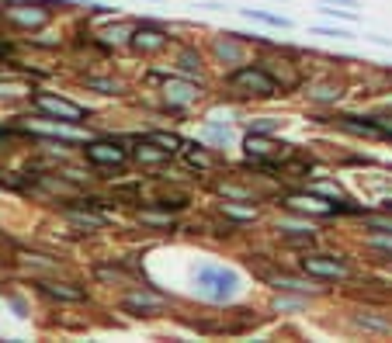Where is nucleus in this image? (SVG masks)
<instances>
[{
  "instance_id": "nucleus-1",
  "label": "nucleus",
  "mask_w": 392,
  "mask_h": 343,
  "mask_svg": "<svg viewBox=\"0 0 392 343\" xmlns=\"http://www.w3.org/2000/svg\"><path fill=\"white\" fill-rule=\"evenodd\" d=\"M195 284H198V292L212 302H230L236 292H240V277L226 267H198L195 274Z\"/></svg>"
},
{
  "instance_id": "nucleus-2",
  "label": "nucleus",
  "mask_w": 392,
  "mask_h": 343,
  "mask_svg": "<svg viewBox=\"0 0 392 343\" xmlns=\"http://www.w3.org/2000/svg\"><path fill=\"white\" fill-rule=\"evenodd\" d=\"M32 104L45 114L49 122H70V125L84 122V107L73 104V101H66V97H56V94L35 90V94H32Z\"/></svg>"
},
{
  "instance_id": "nucleus-3",
  "label": "nucleus",
  "mask_w": 392,
  "mask_h": 343,
  "mask_svg": "<svg viewBox=\"0 0 392 343\" xmlns=\"http://www.w3.org/2000/svg\"><path fill=\"white\" fill-rule=\"evenodd\" d=\"M230 84L233 87H240V90H250V94H257V97H271V94H278V80L271 77V73H264V70H236L233 77H230Z\"/></svg>"
},
{
  "instance_id": "nucleus-4",
  "label": "nucleus",
  "mask_w": 392,
  "mask_h": 343,
  "mask_svg": "<svg viewBox=\"0 0 392 343\" xmlns=\"http://www.w3.org/2000/svg\"><path fill=\"white\" fill-rule=\"evenodd\" d=\"M163 94H167V101H171L174 107H184V104H191V101L201 97V90L191 80H181V77H167L163 80Z\"/></svg>"
},
{
  "instance_id": "nucleus-5",
  "label": "nucleus",
  "mask_w": 392,
  "mask_h": 343,
  "mask_svg": "<svg viewBox=\"0 0 392 343\" xmlns=\"http://www.w3.org/2000/svg\"><path fill=\"white\" fill-rule=\"evenodd\" d=\"M84 153H87V160L97 163V166H122V163H125V149L115 146V142H87Z\"/></svg>"
},
{
  "instance_id": "nucleus-6",
  "label": "nucleus",
  "mask_w": 392,
  "mask_h": 343,
  "mask_svg": "<svg viewBox=\"0 0 392 343\" xmlns=\"http://www.w3.org/2000/svg\"><path fill=\"white\" fill-rule=\"evenodd\" d=\"M4 18L18 28H42L49 21L45 8H4Z\"/></svg>"
},
{
  "instance_id": "nucleus-7",
  "label": "nucleus",
  "mask_w": 392,
  "mask_h": 343,
  "mask_svg": "<svg viewBox=\"0 0 392 343\" xmlns=\"http://www.w3.org/2000/svg\"><path fill=\"white\" fill-rule=\"evenodd\" d=\"M302 270H309V274H316V277H347V267H344L341 260H326V257H319V253L302 257Z\"/></svg>"
},
{
  "instance_id": "nucleus-8",
  "label": "nucleus",
  "mask_w": 392,
  "mask_h": 343,
  "mask_svg": "<svg viewBox=\"0 0 392 343\" xmlns=\"http://www.w3.org/2000/svg\"><path fill=\"white\" fill-rule=\"evenodd\" d=\"M132 49L136 52H156V49H163L167 45V35H163V28H153V25H143V28H136L132 31Z\"/></svg>"
},
{
  "instance_id": "nucleus-9",
  "label": "nucleus",
  "mask_w": 392,
  "mask_h": 343,
  "mask_svg": "<svg viewBox=\"0 0 392 343\" xmlns=\"http://www.w3.org/2000/svg\"><path fill=\"white\" fill-rule=\"evenodd\" d=\"M285 205H289V208H295V212H313V215H333V205H330V201H319V198H313V194H295V198H289Z\"/></svg>"
},
{
  "instance_id": "nucleus-10",
  "label": "nucleus",
  "mask_w": 392,
  "mask_h": 343,
  "mask_svg": "<svg viewBox=\"0 0 392 343\" xmlns=\"http://www.w3.org/2000/svg\"><path fill=\"white\" fill-rule=\"evenodd\" d=\"M212 49H215V55H219L222 63H243V55H247V52H243V45H240L233 35L215 38V45H212Z\"/></svg>"
},
{
  "instance_id": "nucleus-11",
  "label": "nucleus",
  "mask_w": 392,
  "mask_h": 343,
  "mask_svg": "<svg viewBox=\"0 0 392 343\" xmlns=\"http://www.w3.org/2000/svg\"><path fill=\"white\" fill-rule=\"evenodd\" d=\"M42 292H45L49 298H60V302H84V292H80V288H70V284H52V281H45Z\"/></svg>"
},
{
  "instance_id": "nucleus-12",
  "label": "nucleus",
  "mask_w": 392,
  "mask_h": 343,
  "mask_svg": "<svg viewBox=\"0 0 392 343\" xmlns=\"http://www.w3.org/2000/svg\"><path fill=\"white\" fill-rule=\"evenodd\" d=\"M247 153H250L254 160L267 163L264 156H271V153H274V142H271V139H260L257 132H250V136H247Z\"/></svg>"
},
{
  "instance_id": "nucleus-13",
  "label": "nucleus",
  "mask_w": 392,
  "mask_h": 343,
  "mask_svg": "<svg viewBox=\"0 0 392 343\" xmlns=\"http://www.w3.org/2000/svg\"><path fill=\"white\" fill-rule=\"evenodd\" d=\"M201 136H205L208 142H215V146H230V142H233V129H230V125H215V122H208V125L201 129Z\"/></svg>"
},
{
  "instance_id": "nucleus-14",
  "label": "nucleus",
  "mask_w": 392,
  "mask_h": 343,
  "mask_svg": "<svg viewBox=\"0 0 392 343\" xmlns=\"http://www.w3.org/2000/svg\"><path fill=\"white\" fill-rule=\"evenodd\" d=\"M240 14H243V18H250V21H264V25H274V28H292V21H289V18H278V14H267V11H254V8H243Z\"/></svg>"
},
{
  "instance_id": "nucleus-15",
  "label": "nucleus",
  "mask_w": 392,
  "mask_h": 343,
  "mask_svg": "<svg viewBox=\"0 0 392 343\" xmlns=\"http://www.w3.org/2000/svg\"><path fill=\"white\" fill-rule=\"evenodd\" d=\"M132 25H111V28H104L101 31V42H108V45H119V42H125V38H132Z\"/></svg>"
},
{
  "instance_id": "nucleus-16",
  "label": "nucleus",
  "mask_w": 392,
  "mask_h": 343,
  "mask_svg": "<svg viewBox=\"0 0 392 343\" xmlns=\"http://www.w3.org/2000/svg\"><path fill=\"white\" fill-rule=\"evenodd\" d=\"M66 218H70V222H77V225H87V229H101V225H104V215H94V212H77V208H70V212H66Z\"/></svg>"
},
{
  "instance_id": "nucleus-17",
  "label": "nucleus",
  "mask_w": 392,
  "mask_h": 343,
  "mask_svg": "<svg viewBox=\"0 0 392 343\" xmlns=\"http://www.w3.org/2000/svg\"><path fill=\"white\" fill-rule=\"evenodd\" d=\"M309 97L319 101V104H330V101H337V97H341V87H337V84H319V87L309 90Z\"/></svg>"
},
{
  "instance_id": "nucleus-18",
  "label": "nucleus",
  "mask_w": 392,
  "mask_h": 343,
  "mask_svg": "<svg viewBox=\"0 0 392 343\" xmlns=\"http://www.w3.org/2000/svg\"><path fill=\"white\" fill-rule=\"evenodd\" d=\"M149 142H156V146L167 149V153H177V149H181V139H177L174 132H149Z\"/></svg>"
},
{
  "instance_id": "nucleus-19",
  "label": "nucleus",
  "mask_w": 392,
  "mask_h": 343,
  "mask_svg": "<svg viewBox=\"0 0 392 343\" xmlns=\"http://www.w3.org/2000/svg\"><path fill=\"white\" fill-rule=\"evenodd\" d=\"M160 305H163V298H160V295H132V298L125 302V309H143V312L160 309Z\"/></svg>"
},
{
  "instance_id": "nucleus-20",
  "label": "nucleus",
  "mask_w": 392,
  "mask_h": 343,
  "mask_svg": "<svg viewBox=\"0 0 392 343\" xmlns=\"http://www.w3.org/2000/svg\"><path fill=\"white\" fill-rule=\"evenodd\" d=\"M274 288H285V292H309V295L319 292V288H313V284H302V281H295V277H274Z\"/></svg>"
},
{
  "instance_id": "nucleus-21",
  "label": "nucleus",
  "mask_w": 392,
  "mask_h": 343,
  "mask_svg": "<svg viewBox=\"0 0 392 343\" xmlns=\"http://www.w3.org/2000/svg\"><path fill=\"white\" fill-rule=\"evenodd\" d=\"M354 326H361V329H371V333H389V329H392L385 319H375V316H354Z\"/></svg>"
},
{
  "instance_id": "nucleus-22",
  "label": "nucleus",
  "mask_w": 392,
  "mask_h": 343,
  "mask_svg": "<svg viewBox=\"0 0 392 343\" xmlns=\"http://www.w3.org/2000/svg\"><path fill=\"white\" fill-rule=\"evenodd\" d=\"M219 194H222V198H236V201H254V194H250L247 188H236V184H222Z\"/></svg>"
},
{
  "instance_id": "nucleus-23",
  "label": "nucleus",
  "mask_w": 392,
  "mask_h": 343,
  "mask_svg": "<svg viewBox=\"0 0 392 343\" xmlns=\"http://www.w3.org/2000/svg\"><path fill=\"white\" fill-rule=\"evenodd\" d=\"M87 84H90L94 90H101V94H119V90H122V84H119V80H101V77H90Z\"/></svg>"
},
{
  "instance_id": "nucleus-24",
  "label": "nucleus",
  "mask_w": 392,
  "mask_h": 343,
  "mask_svg": "<svg viewBox=\"0 0 392 343\" xmlns=\"http://www.w3.org/2000/svg\"><path fill=\"white\" fill-rule=\"evenodd\" d=\"M313 191H316V194H326V198L344 201V191H341L337 184H330V181H316V184H313Z\"/></svg>"
},
{
  "instance_id": "nucleus-25",
  "label": "nucleus",
  "mask_w": 392,
  "mask_h": 343,
  "mask_svg": "<svg viewBox=\"0 0 392 343\" xmlns=\"http://www.w3.org/2000/svg\"><path fill=\"white\" fill-rule=\"evenodd\" d=\"M139 160H146V163H160L163 156H167V149H153V146H139V153H136Z\"/></svg>"
},
{
  "instance_id": "nucleus-26",
  "label": "nucleus",
  "mask_w": 392,
  "mask_h": 343,
  "mask_svg": "<svg viewBox=\"0 0 392 343\" xmlns=\"http://www.w3.org/2000/svg\"><path fill=\"white\" fill-rule=\"evenodd\" d=\"M139 222H146V225H174L171 215H156V212H139Z\"/></svg>"
},
{
  "instance_id": "nucleus-27",
  "label": "nucleus",
  "mask_w": 392,
  "mask_h": 343,
  "mask_svg": "<svg viewBox=\"0 0 392 343\" xmlns=\"http://www.w3.org/2000/svg\"><path fill=\"white\" fill-rule=\"evenodd\" d=\"M188 163H191V166H212V156H208L205 149H191V153H188Z\"/></svg>"
},
{
  "instance_id": "nucleus-28",
  "label": "nucleus",
  "mask_w": 392,
  "mask_h": 343,
  "mask_svg": "<svg viewBox=\"0 0 392 343\" xmlns=\"http://www.w3.org/2000/svg\"><path fill=\"white\" fill-rule=\"evenodd\" d=\"M313 35H330V38H354L347 28H313Z\"/></svg>"
},
{
  "instance_id": "nucleus-29",
  "label": "nucleus",
  "mask_w": 392,
  "mask_h": 343,
  "mask_svg": "<svg viewBox=\"0 0 392 343\" xmlns=\"http://www.w3.org/2000/svg\"><path fill=\"white\" fill-rule=\"evenodd\" d=\"M302 305V298H274V309L278 312H292V309H299Z\"/></svg>"
},
{
  "instance_id": "nucleus-30",
  "label": "nucleus",
  "mask_w": 392,
  "mask_h": 343,
  "mask_svg": "<svg viewBox=\"0 0 392 343\" xmlns=\"http://www.w3.org/2000/svg\"><path fill=\"white\" fill-rule=\"evenodd\" d=\"M271 129H278V118H260L250 125V132H271Z\"/></svg>"
},
{
  "instance_id": "nucleus-31",
  "label": "nucleus",
  "mask_w": 392,
  "mask_h": 343,
  "mask_svg": "<svg viewBox=\"0 0 392 343\" xmlns=\"http://www.w3.org/2000/svg\"><path fill=\"white\" fill-rule=\"evenodd\" d=\"M326 4H341V8H358V0H326Z\"/></svg>"
}]
</instances>
